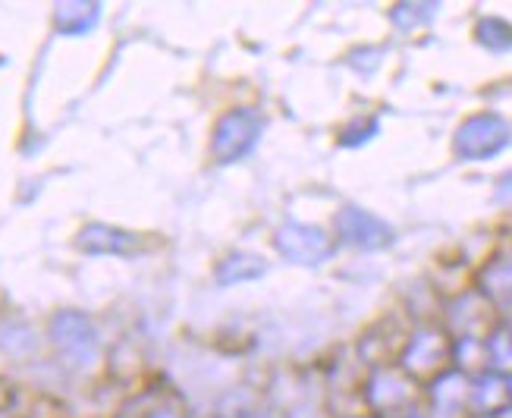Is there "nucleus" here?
Masks as SVG:
<instances>
[{
	"mask_svg": "<svg viewBox=\"0 0 512 418\" xmlns=\"http://www.w3.org/2000/svg\"><path fill=\"white\" fill-rule=\"evenodd\" d=\"M509 142V126L500 117H472L469 123H462V129L456 132V154L459 158H469V161H481V158H491V154L503 151Z\"/></svg>",
	"mask_w": 512,
	"mask_h": 418,
	"instance_id": "nucleus-1",
	"label": "nucleus"
},
{
	"mask_svg": "<svg viewBox=\"0 0 512 418\" xmlns=\"http://www.w3.org/2000/svg\"><path fill=\"white\" fill-rule=\"evenodd\" d=\"M478 41L491 51H509L512 48V29L503 19H484L478 26Z\"/></svg>",
	"mask_w": 512,
	"mask_h": 418,
	"instance_id": "nucleus-2",
	"label": "nucleus"
},
{
	"mask_svg": "<svg viewBox=\"0 0 512 418\" xmlns=\"http://www.w3.org/2000/svg\"><path fill=\"white\" fill-rule=\"evenodd\" d=\"M491 356L497 365H512V334H506V330H500V334L491 340Z\"/></svg>",
	"mask_w": 512,
	"mask_h": 418,
	"instance_id": "nucleus-3",
	"label": "nucleus"
},
{
	"mask_svg": "<svg viewBox=\"0 0 512 418\" xmlns=\"http://www.w3.org/2000/svg\"><path fill=\"white\" fill-rule=\"evenodd\" d=\"M500 202H509L512 205V173H506L503 180H500V192H497Z\"/></svg>",
	"mask_w": 512,
	"mask_h": 418,
	"instance_id": "nucleus-4",
	"label": "nucleus"
}]
</instances>
